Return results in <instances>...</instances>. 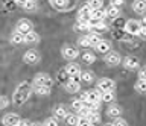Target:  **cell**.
Returning a JSON list of instances; mask_svg holds the SVG:
<instances>
[{"label": "cell", "mask_w": 146, "mask_h": 126, "mask_svg": "<svg viewBox=\"0 0 146 126\" xmlns=\"http://www.w3.org/2000/svg\"><path fill=\"white\" fill-rule=\"evenodd\" d=\"M32 91H34V88L31 87V84H27V82H21V84L15 88V91H14V96H12V102H14V105L20 106V105H23L25 102H27V99L31 97Z\"/></svg>", "instance_id": "cell-1"}, {"label": "cell", "mask_w": 146, "mask_h": 126, "mask_svg": "<svg viewBox=\"0 0 146 126\" xmlns=\"http://www.w3.org/2000/svg\"><path fill=\"white\" fill-rule=\"evenodd\" d=\"M81 100H84L87 103H91V105H94V103H100L102 102V91L98 88L94 90H87L81 94Z\"/></svg>", "instance_id": "cell-2"}, {"label": "cell", "mask_w": 146, "mask_h": 126, "mask_svg": "<svg viewBox=\"0 0 146 126\" xmlns=\"http://www.w3.org/2000/svg\"><path fill=\"white\" fill-rule=\"evenodd\" d=\"M61 55L64 59H67V61H75L78 56H79V50H78L76 47H73L70 46V44H67V46H64L61 49Z\"/></svg>", "instance_id": "cell-3"}, {"label": "cell", "mask_w": 146, "mask_h": 126, "mask_svg": "<svg viewBox=\"0 0 146 126\" xmlns=\"http://www.w3.org/2000/svg\"><path fill=\"white\" fill-rule=\"evenodd\" d=\"M104 61L107 62L110 67H116L122 62V56H120V53L116 52V50H110L108 53H105Z\"/></svg>", "instance_id": "cell-4"}, {"label": "cell", "mask_w": 146, "mask_h": 126, "mask_svg": "<svg viewBox=\"0 0 146 126\" xmlns=\"http://www.w3.org/2000/svg\"><path fill=\"white\" fill-rule=\"evenodd\" d=\"M53 80L47 73H36L34 76V85H41V87H52Z\"/></svg>", "instance_id": "cell-5"}, {"label": "cell", "mask_w": 146, "mask_h": 126, "mask_svg": "<svg viewBox=\"0 0 146 126\" xmlns=\"http://www.w3.org/2000/svg\"><path fill=\"white\" fill-rule=\"evenodd\" d=\"M123 29L129 35H139L140 29H141V23H140V20H128Z\"/></svg>", "instance_id": "cell-6"}, {"label": "cell", "mask_w": 146, "mask_h": 126, "mask_svg": "<svg viewBox=\"0 0 146 126\" xmlns=\"http://www.w3.org/2000/svg\"><path fill=\"white\" fill-rule=\"evenodd\" d=\"M98 90H100V91H114V88H116V84H114L113 79L110 78H100L98 80V87H96Z\"/></svg>", "instance_id": "cell-7"}, {"label": "cell", "mask_w": 146, "mask_h": 126, "mask_svg": "<svg viewBox=\"0 0 146 126\" xmlns=\"http://www.w3.org/2000/svg\"><path fill=\"white\" fill-rule=\"evenodd\" d=\"M20 115L17 114V112H8V114L3 115L2 119V123L5 126H17L18 123H20Z\"/></svg>", "instance_id": "cell-8"}, {"label": "cell", "mask_w": 146, "mask_h": 126, "mask_svg": "<svg viewBox=\"0 0 146 126\" xmlns=\"http://www.w3.org/2000/svg\"><path fill=\"white\" fill-rule=\"evenodd\" d=\"M41 56H40V52H36L35 49H31V50H27L25 55H23V61L26 62V64H36V62H40Z\"/></svg>", "instance_id": "cell-9"}, {"label": "cell", "mask_w": 146, "mask_h": 126, "mask_svg": "<svg viewBox=\"0 0 146 126\" xmlns=\"http://www.w3.org/2000/svg\"><path fill=\"white\" fill-rule=\"evenodd\" d=\"M34 26H32V23L27 18H21V20H18L17 21V26H15V30L17 32H20L23 35H26L27 32H31V30H34L32 29Z\"/></svg>", "instance_id": "cell-10"}, {"label": "cell", "mask_w": 146, "mask_h": 126, "mask_svg": "<svg viewBox=\"0 0 146 126\" xmlns=\"http://www.w3.org/2000/svg\"><path fill=\"white\" fill-rule=\"evenodd\" d=\"M91 8L87 5H82L81 8H79V12H78V21H88L90 18H91Z\"/></svg>", "instance_id": "cell-11"}, {"label": "cell", "mask_w": 146, "mask_h": 126, "mask_svg": "<svg viewBox=\"0 0 146 126\" xmlns=\"http://www.w3.org/2000/svg\"><path fill=\"white\" fill-rule=\"evenodd\" d=\"M123 67L126 70H137L140 67V61L137 56H126L123 59Z\"/></svg>", "instance_id": "cell-12"}, {"label": "cell", "mask_w": 146, "mask_h": 126, "mask_svg": "<svg viewBox=\"0 0 146 126\" xmlns=\"http://www.w3.org/2000/svg\"><path fill=\"white\" fill-rule=\"evenodd\" d=\"M107 115L111 117V119H119L122 115V108L116 105V103H110V106L107 110Z\"/></svg>", "instance_id": "cell-13"}, {"label": "cell", "mask_w": 146, "mask_h": 126, "mask_svg": "<svg viewBox=\"0 0 146 126\" xmlns=\"http://www.w3.org/2000/svg\"><path fill=\"white\" fill-rule=\"evenodd\" d=\"M66 71L68 73V76H70V79L73 78V76H76V75H81V65L79 64H76V62H68V64L66 65Z\"/></svg>", "instance_id": "cell-14"}, {"label": "cell", "mask_w": 146, "mask_h": 126, "mask_svg": "<svg viewBox=\"0 0 146 126\" xmlns=\"http://www.w3.org/2000/svg\"><path fill=\"white\" fill-rule=\"evenodd\" d=\"M96 49V52H99V53H108L110 50H111V43L108 41V40H100V41L94 46Z\"/></svg>", "instance_id": "cell-15"}, {"label": "cell", "mask_w": 146, "mask_h": 126, "mask_svg": "<svg viewBox=\"0 0 146 126\" xmlns=\"http://www.w3.org/2000/svg\"><path fill=\"white\" fill-rule=\"evenodd\" d=\"M64 88H66V91L67 93H72V94H75L78 93L81 90V84L79 82H76V80H67L66 84H64Z\"/></svg>", "instance_id": "cell-16"}, {"label": "cell", "mask_w": 146, "mask_h": 126, "mask_svg": "<svg viewBox=\"0 0 146 126\" xmlns=\"http://www.w3.org/2000/svg\"><path fill=\"white\" fill-rule=\"evenodd\" d=\"M50 5L58 11H66L70 6V0H50Z\"/></svg>", "instance_id": "cell-17"}, {"label": "cell", "mask_w": 146, "mask_h": 126, "mask_svg": "<svg viewBox=\"0 0 146 126\" xmlns=\"http://www.w3.org/2000/svg\"><path fill=\"white\" fill-rule=\"evenodd\" d=\"M132 9L137 14H145L146 12V0H134L132 2Z\"/></svg>", "instance_id": "cell-18"}, {"label": "cell", "mask_w": 146, "mask_h": 126, "mask_svg": "<svg viewBox=\"0 0 146 126\" xmlns=\"http://www.w3.org/2000/svg\"><path fill=\"white\" fill-rule=\"evenodd\" d=\"M67 114H68V112H67V108L64 106V105H56V106H55V110H53V117L66 120Z\"/></svg>", "instance_id": "cell-19"}, {"label": "cell", "mask_w": 146, "mask_h": 126, "mask_svg": "<svg viewBox=\"0 0 146 126\" xmlns=\"http://www.w3.org/2000/svg\"><path fill=\"white\" fill-rule=\"evenodd\" d=\"M40 41V35L35 32V30H31L25 35V43L26 44H36Z\"/></svg>", "instance_id": "cell-20"}, {"label": "cell", "mask_w": 146, "mask_h": 126, "mask_svg": "<svg viewBox=\"0 0 146 126\" xmlns=\"http://www.w3.org/2000/svg\"><path fill=\"white\" fill-rule=\"evenodd\" d=\"M91 18L93 20H99V21H104L105 18H107V12H105V9H93L91 11Z\"/></svg>", "instance_id": "cell-21"}, {"label": "cell", "mask_w": 146, "mask_h": 126, "mask_svg": "<svg viewBox=\"0 0 146 126\" xmlns=\"http://www.w3.org/2000/svg\"><path fill=\"white\" fill-rule=\"evenodd\" d=\"M81 80L85 84H93L94 82V73L93 71H88V70L81 71Z\"/></svg>", "instance_id": "cell-22"}, {"label": "cell", "mask_w": 146, "mask_h": 126, "mask_svg": "<svg viewBox=\"0 0 146 126\" xmlns=\"http://www.w3.org/2000/svg\"><path fill=\"white\" fill-rule=\"evenodd\" d=\"M11 43L12 44H15V46H18V44H23L25 43V35L23 34H20V32H12V35H11Z\"/></svg>", "instance_id": "cell-23"}, {"label": "cell", "mask_w": 146, "mask_h": 126, "mask_svg": "<svg viewBox=\"0 0 146 126\" xmlns=\"http://www.w3.org/2000/svg\"><path fill=\"white\" fill-rule=\"evenodd\" d=\"M81 59H82V62H85V64H93L96 61V55L93 52H84L81 55Z\"/></svg>", "instance_id": "cell-24"}, {"label": "cell", "mask_w": 146, "mask_h": 126, "mask_svg": "<svg viewBox=\"0 0 146 126\" xmlns=\"http://www.w3.org/2000/svg\"><path fill=\"white\" fill-rule=\"evenodd\" d=\"M105 12H107V17H108V18H117L119 14H120V9H119V8H116V6H111V5H110L107 9H105Z\"/></svg>", "instance_id": "cell-25"}, {"label": "cell", "mask_w": 146, "mask_h": 126, "mask_svg": "<svg viewBox=\"0 0 146 126\" xmlns=\"http://www.w3.org/2000/svg\"><path fill=\"white\" fill-rule=\"evenodd\" d=\"M34 93L38 96H49L50 88L49 87H41V85H34Z\"/></svg>", "instance_id": "cell-26"}, {"label": "cell", "mask_w": 146, "mask_h": 126, "mask_svg": "<svg viewBox=\"0 0 146 126\" xmlns=\"http://www.w3.org/2000/svg\"><path fill=\"white\" fill-rule=\"evenodd\" d=\"M87 117H88V120H90L93 125H98V123H100V120H102V117H100L99 111H91Z\"/></svg>", "instance_id": "cell-27"}, {"label": "cell", "mask_w": 146, "mask_h": 126, "mask_svg": "<svg viewBox=\"0 0 146 126\" xmlns=\"http://www.w3.org/2000/svg\"><path fill=\"white\" fill-rule=\"evenodd\" d=\"M114 99H116V94H114V91H104V93H102V102H105V103H113Z\"/></svg>", "instance_id": "cell-28"}, {"label": "cell", "mask_w": 146, "mask_h": 126, "mask_svg": "<svg viewBox=\"0 0 146 126\" xmlns=\"http://www.w3.org/2000/svg\"><path fill=\"white\" fill-rule=\"evenodd\" d=\"M78 121H79V115H76V114H67L66 123L68 126H78Z\"/></svg>", "instance_id": "cell-29"}, {"label": "cell", "mask_w": 146, "mask_h": 126, "mask_svg": "<svg viewBox=\"0 0 146 126\" xmlns=\"http://www.w3.org/2000/svg\"><path fill=\"white\" fill-rule=\"evenodd\" d=\"M87 38H88V41H90V44H91V47H94L96 44H98L100 40H102V38L99 37V34H96V32L88 34V35H87Z\"/></svg>", "instance_id": "cell-30"}, {"label": "cell", "mask_w": 146, "mask_h": 126, "mask_svg": "<svg viewBox=\"0 0 146 126\" xmlns=\"http://www.w3.org/2000/svg\"><path fill=\"white\" fill-rule=\"evenodd\" d=\"M84 105H85V102H84V100H81V99H76V100H73V102H72V110H73V111H76V112H79L82 108H84Z\"/></svg>", "instance_id": "cell-31"}, {"label": "cell", "mask_w": 146, "mask_h": 126, "mask_svg": "<svg viewBox=\"0 0 146 126\" xmlns=\"http://www.w3.org/2000/svg\"><path fill=\"white\" fill-rule=\"evenodd\" d=\"M87 5H88L91 9H100V8L104 6V0H88Z\"/></svg>", "instance_id": "cell-32"}, {"label": "cell", "mask_w": 146, "mask_h": 126, "mask_svg": "<svg viewBox=\"0 0 146 126\" xmlns=\"http://www.w3.org/2000/svg\"><path fill=\"white\" fill-rule=\"evenodd\" d=\"M56 78L59 82H62V84H66L67 80H70V76H68V73L66 71V69L61 70V71H58V75H56Z\"/></svg>", "instance_id": "cell-33"}, {"label": "cell", "mask_w": 146, "mask_h": 126, "mask_svg": "<svg viewBox=\"0 0 146 126\" xmlns=\"http://www.w3.org/2000/svg\"><path fill=\"white\" fill-rule=\"evenodd\" d=\"M134 88H135L139 93H146V80H143V79H139V80L135 82Z\"/></svg>", "instance_id": "cell-34"}, {"label": "cell", "mask_w": 146, "mask_h": 126, "mask_svg": "<svg viewBox=\"0 0 146 126\" xmlns=\"http://www.w3.org/2000/svg\"><path fill=\"white\" fill-rule=\"evenodd\" d=\"M23 9L27 11V12H32L36 9V2H34V0H27V2L25 3V6H23Z\"/></svg>", "instance_id": "cell-35"}, {"label": "cell", "mask_w": 146, "mask_h": 126, "mask_svg": "<svg viewBox=\"0 0 146 126\" xmlns=\"http://www.w3.org/2000/svg\"><path fill=\"white\" fill-rule=\"evenodd\" d=\"M43 126H58V119L56 117H47V119L44 120Z\"/></svg>", "instance_id": "cell-36"}, {"label": "cell", "mask_w": 146, "mask_h": 126, "mask_svg": "<svg viewBox=\"0 0 146 126\" xmlns=\"http://www.w3.org/2000/svg\"><path fill=\"white\" fill-rule=\"evenodd\" d=\"M78 44H79L81 47H85V49L91 47V44H90V41H88V38H87V35H85V37H81L79 40H78Z\"/></svg>", "instance_id": "cell-37"}, {"label": "cell", "mask_w": 146, "mask_h": 126, "mask_svg": "<svg viewBox=\"0 0 146 126\" xmlns=\"http://www.w3.org/2000/svg\"><path fill=\"white\" fill-rule=\"evenodd\" d=\"M78 126H94V125L88 120V117H81V115H79V121H78Z\"/></svg>", "instance_id": "cell-38"}, {"label": "cell", "mask_w": 146, "mask_h": 126, "mask_svg": "<svg viewBox=\"0 0 146 126\" xmlns=\"http://www.w3.org/2000/svg\"><path fill=\"white\" fill-rule=\"evenodd\" d=\"M8 105H9V99L3 94H0V110H5Z\"/></svg>", "instance_id": "cell-39"}, {"label": "cell", "mask_w": 146, "mask_h": 126, "mask_svg": "<svg viewBox=\"0 0 146 126\" xmlns=\"http://www.w3.org/2000/svg\"><path fill=\"white\" fill-rule=\"evenodd\" d=\"M110 5H111V6H116V8H119V9H120V8L125 5V0H110Z\"/></svg>", "instance_id": "cell-40"}, {"label": "cell", "mask_w": 146, "mask_h": 126, "mask_svg": "<svg viewBox=\"0 0 146 126\" xmlns=\"http://www.w3.org/2000/svg\"><path fill=\"white\" fill-rule=\"evenodd\" d=\"M139 79L146 80V65L140 67V70H139Z\"/></svg>", "instance_id": "cell-41"}, {"label": "cell", "mask_w": 146, "mask_h": 126, "mask_svg": "<svg viewBox=\"0 0 146 126\" xmlns=\"http://www.w3.org/2000/svg\"><path fill=\"white\" fill-rule=\"evenodd\" d=\"M114 126H128V123L123 119H116V121H114Z\"/></svg>", "instance_id": "cell-42"}, {"label": "cell", "mask_w": 146, "mask_h": 126, "mask_svg": "<svg viewBox=\"0 0 146 126\" xmlns=\"http://www.w3.org/2000/svg\"><path fill=\"white\" fill-rule=\"evenodd\" d=\"M137 37H140L141 40H146V28H141L140 29V32H139V35Z\"/></svg>", "instance_id": "cell-43"}, {"label": "cell", "mask_w": 146, "mask_h": 126, "mask_svg": "<svg viewBox=\"0 0 146 126\" xmlns=\"http://www.w3.org/2000/svg\"><path fill=\"white\" fill-rule=\"evenodd\" d=\"M18 126H32V123H31V121H27V120H20Z\"/></svg>", "instance_id": "cell-44"}, {"label": "cell", "mask_w": 146, "mask_h": 126, "mask_svg": "<svg viewBox=\"0 0 146 126\" xmlns=\"http://www.w3.org/2000/svg\"><path fill=\"white\" fill-rule=\"evenodd\" d=\"M27 2V0H15V5H18V6H25V3Z\"/></svg>", "instance_id": "cell-45"}, {"label": "cell", "mask_w": 146, "mask_h": 126, "mask_svg": "<svg viewBox=\"0 0 146 126\" xmlns=\"http://www.w3.org/2000/svg\"><path fill=\"white\" fill-rule=\"evenodd\" d=\"M140 23H141V28H146V17H143V18L140 20Z\"/></svg>", "instance_id": "cell-46"}, {"label": "cell", "mask_w": 146, "mask_h": 126, "mask_svg": "<svg viewBox=\"0 0 146 126\" xmlns=\"http://www.w3.org/2000/svg\"><path fill=\"white\" fill-rule=\"evenodd\" d=\"M32 126H43L41 123H32Z\"/></svg>", "instance_id": "cell-47"}, {"label": "cell", "mask_w": 146, "mask_h": 126, "mask_svg": "<svg viewBox=\"0 0 146 126\" xmlns=\"http://www.w3.org/2000/svg\"><path fill=\"white\" fill-rule=\"evenodd\" d=\"M104 126H114V123H105Z\"/></svg>", "instance_id": "cell-48"}, {"label": "cell", "mask_w": 146, "mask_h": 126, "mask_svg": "<svg viewBox=\"0 0 146 126\" xmlns=\"http://www.w3.org/2000/svg\"><path fill=\"white\" fill-rule=\"evenodd\" d=\"M34 2H38V0H34Z\"/></svg>", "instance_id": "cell-49"}, {"label": "cell", "mask_w": 146, "mask_h": 126, "mask_svg": "<svg viewBox=\"0 0 146 126\" xmlns=\"http://www.w3.org/2000/svg\"><path fill=\"white\" fill-rule=\"evenodd\" d=\"M17 126H18V125H17Z\"/></svg>", "instance_id": "cell-50"}]
</instances>
